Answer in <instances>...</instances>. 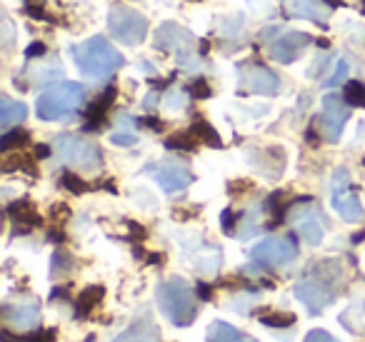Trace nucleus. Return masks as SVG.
I'll return each mask as SVG.
<instances>
[{
  "label": "nucleus",
  "instance_id": "393cba45",
  "mask_svg": "<svg viewBox=\"0 0 365 342\" xmlns=\"http://www.w3.org/2000/svg\"><path fill=\"white\" fill-rule=\"evenodd\" d=\"M343 100L350 108H365V86L360 81H350L343 88Z\"/></svg>",
  "mask_w": 365,
  "mask_h": 342
},
{
  "label": "nucleus",
  "instance_id": "cd10ccee",
  "mask_svg": "<svg viewBox=\"0 0 365 342\" xmlns=\"http://www.w3.org/2000/svg\"><path fill=\"white\" fill-rule=\"evenodd\" d=\"M260 322H263V325H268V327H290L295 322V315H293V312L273 310V312H263V315H260Z\"/></svg>",
  "mask_w": 365,
  "mask_h": 342
},
{
  "label": "nucleus",
  "instance_id": "a18cd8bd",
  "mask_svg": "<svg viewBox=\"0 0 365 342\" xmlns=\"http://www.w3.org/2000/svg\"><path fill=\"white\" fill-rule=\"evenodd\" d=\"M360 13H363V16H365V0H363V8H360Z\"/></svg>",
  "mask_w": 365,
  "mask_h": 342
},
{
  "label": "nucleus",
  "instance_id": "9b49d317",
  "mask_svg": "<svg viewBox=\"0 0 365 342\" xmlns=\"http://www.w3.org/2000/svg\"><path fill=\"white\" fill-rule=\"evenodd\" d=\"M313 43V38L308 36V33L303 31H288L283 33L280 38H275L273 43H270V58L278 63H283V66H288V63H293L295 58L300 56V53L305 51V48Z\"/></svg>",
  "mask_w": 365,
  "mask_h": 342
},
{
  "label": "nucleus",
  "instance_id": "aec40b11",
  "mask_svg": "<svg viewBox=\"0 0 365 342\" xmlns=\"http://www.w3.org/2000/svg\"><path fill=\"white\" fill-rule=\"evenodd\" d=\"M293 16L308 18V21H313L315 26L328 28V13H323V8H320L318 3H313V0H295V3H293Z\"/></svg>",
  "mask_w": 365,
  "mask_h": 342
},
{
  "label": "nucleus",
  "instance_id": "ddd939ff",
  "mask_svg": "<svg viewBox=\"0 0 365 342\" xmlns=\"http://www.w3.org/2000/svg\"><path fill=\"white\" fill-rule=\"evenodd\" d=\"M245 90L250 93H260V95H275L280 90V81L270 68L265 66H253L240 76Z\"/></svg>",
  "mask_w": 365,
  "mask_h": 342
},
{
  "label": "nucleus",
  "instance_id": "f03ea898",
  "mask_svg": "<svg viewBox=\"0 0 365 342\" xmlns=\"http://www.w3.org/2000/svg\"><path fill=\"white\" fill-rule=\"evenodd\" d=\"M158 307L178 327L193 325V320L198 317V302L193 290L180 277H170L158 287Z\"/></svg>",
  "mask_w": 365,
  "mask_h": 342
},
{
  "label": "nucleus",
  "instance_id": "72a5a7b5",
  "mask_svg": "<svg viewBox=\"0 0 365 342\" xmlns=\"http://www.w3.org/2000/svg\"><path fill=\"white\" fill-rule=\"evenodd\" d=\"M190 95H193V98H200V100H205V98L213 95V90H210L208 83H205L203 78H200V81H195L193 86H190Z\"/></svg>",
  "mask_w": 365,
  "mask_h": 342
},
{
  "label": "nucleus",
  "instance_id": "7ed1b4c3",
  "mask_svg": "<svg viewBox=\"0 0 365 342\" xmlns=\"http://www.w3.org/2000/svg\"><path fill=\"white\" fill-rule=\"evenodd\" d=\"M73 58L78 71L88 78H108L123 66V56L101 36L88 38L86 43L73 48Z\"/></svg>",
  "mask_w": 365,
  "mask_h": 342
},
{
  "label": "nucleus",
  "instance_id": "b1692460",
  "mask_svg": "<svg viewBox=\"0 0 365 342\" xmlns=\"http://www.w3.org/2000/svg\"><path fill=\"white\" fill-rule=\"evenodd\" d=\"M28 140H31V133L23 130V128H13V130L3 133V138H0V150L11 152V150H16V147H23Z\"/></svg>",
  "mask_w": 365,
  "mask_h": 342
},
{
  "label": "nucleus",
  "instance_id": "ea45409f",
  "mask_svg": "<svg viewBox=\"0 0 365 342\" xmlns=\"http://www.w3.org/2000/svg\"><path fill=\"white\" fill-rule=\"evenodd\" d=\"M138 125H145V128H150V130H155V133L163 130V120H158V118H153V115H148V118H143V120H138Z\"/></svg>",
  "mask_w": 365,
  "mask_h": 342
},
{
  "label": "nucleus",
  "instance_id": "473e14b6",
  "mask_svg": "<svg viewBox=\"0 0 365 342\" xmlns=\"http://www.w3.org/2000/svg\"><path fill=\"white\" fill-rule=\"evenodd\" d=\"M185 103H188V93H185V90H173L170 95L165 98V105L173 108V110H178V108H185Z\"/></svg>",
  "mask_w": 365,
  "mask_h": 342
},
{
  "label": "nucleus",
  "instance_id": "0eeeda50",
  "mask_svg": "<svg viewBox=\"0 0 365 342\" xmlns=\"http://www.w3.org/2000/svg\"><path fill=\"white\" fill-rule=\"evenodd\" d=\"M330 190H333V207L338 210V215L348 222H360L363 220V202H360L358 192L350 185V172L345 167H338L333 172V182H330Z\"/></svg>",
  "mask_w": 365,
  "mask_h": 342
},
{
  "label": "nucleus",
  "instance_id": "2f4dec72",
  "mask_svg": "<svg viewBox=\"0 0 365 342\" xmlns=\"http://www.w3.org/2000/svg\"><path fill=\"white\" fill-rule=\"evenodd\" d=\"M345 76H348V63H345V61H338V63H335L333 76H330L328 81H325V86H328V88H335L338 83H343V81H345Z\"/></svg>",
  "mask_w": 365,
  "mask_h": 342
},
{
  "label": "nucleus",
  "instance_id": "4c0bfd02",
  "mask_svg": "<svg viewBox=\"0 0 365 342\" xmlns=\"http://www.w3.org/2000/svg\"><path fill=\"white\" fill-rule=\"evenodd\" d=\"M220 225H223L225 232H233V225H235L233 210H223V212H220Z\"/></svg>",
  "mask_w": 365,
  "mask_h": 342
},
{
  "label": "nucleus",
  "instance_id": "a19ab883",
  "mask_svg": "<svg viewBox=\"0 0 365 342\" xmlns=\"http://www.w3.org/2000/svg\"><path fill=\"white\" fill-rule=\"evenodd\" d=\"M198 295L203 297V300H210V295H213V290H210L208 282H200V285H198Z\"/></svg>",
  "mask_w": 365,
  "mask_h": 342
},
{
  "label": "nucleus",
  "instance_id": "37998d69",
  "mask_svg": "<svg viewBox=\"0 0 365 342\" xmlns=\"http://www.w3.org/2000/svg\"><path fill=\"white\" fill-rule=\"evenodd\" d=\"M320 3H323V6H328V8H338L343 0H320Z\"/></svg>",
  "mask_w": 365,
  "mask_h": 342
},
{
  "label": "nucleus",
  "instance_id": "a878e982",
  "mask_svg": "<svg viewBox=\"0 0 365 342\" xmlns=\"http://www.w3.org/2000/svg\"><path fill=\"white\" fill-rule=\"evenodd\" d=\"M165 147L168 150H182V152H193L195 147H198V140L193 138V133H178V135H173V138H168L165 140Z\"/></svg>",
  "mask_w": 365,
  "mask_h": 342
},
{
  "label": "nucleus",
  "instance_id": "f3484780",
  "mask_svg": "<svg viewBox=\"0 0 365 342\" xmlns=\"http://www.w3.org/2000/svg\"><path fill=\"white\" fill-rule=\"evenodd\" d=\"M158 327L150 320H135L128 330H123L110 342H158Z\"/></svg>",
  "mask_w": 365,
  "mask_h": 342
},
{
  "label": "nucleus",
  "instance_id": "f8f14e48",
  "mask_svg": "<svg viewBox=\"0 0 365 342\" xmlns=\"http://www.w3.org/2000/svg\"><path fill=\"white\" fill-rule=\"evenodd\" d=\"M3 322L6 327H18V330H33L41 322V305L33 300H21V302H8L3 305Z\"/></svg>",
  "mask_w": 365,
  "mask_h": 342
},
{
  "label": "nucleus",
  "instance_id": "c9c22d12",
  "mask_svg": "<svg viewBox=\"0 0 365 342\" xmlns=\"http://www.w3.org/2000/svg\"><path fill=\"white\" fill-rule=\"evenodd\" d=\"M51 217L56 222L68 220V217H71V207H68L66 202H56V205H53V210H51Z\"/></svg>",
  "mask_w": 365,
  "mask_h": 342
},
{
  "label": "nucleus",
  "instance_id": "9d476101",
  "mask_svg": "<svg viewBox=\"0 0 365 342\" xmlns=\"http://www.w3.org/2000/svg\"><path fill=\"white\" fill-rule=\"evenodd\" d=\"M145 172L163 187L165 192H180L193 182V172L188 170L185 165L180 162H173V160H163V162H153V165L145 167Z\"/></svg>",
  "mask_w": 365,
  "mask_h": 342
},
{
  "label": "nucleus",
  "instance_id": "79ce46f5",
  "mask_svg": "<svg viewBox=\"0 0 365 342\" xmlns=\"http://www.w3.org/2000/svg\"><path fill=\"white\" fill-rule=\"evenodd\" d=\"M51 155V147L48 145H36V157H48Z\"/></svg>",
  "mask_w": 365,
  "mask_h": 342
},
{
  "label": "nucleus",
  "instance_id": "39448f33",
  "mask_svg": "<svg viewBox=\"0 0 365 342\" xmlns=\"http://www.w3.org/2000/svg\"><path fill=\"white\" fill-rule=\"evenodd\" d=\"M56 155L61 157L66 165L81 167V170H96L103 162V152L91 140L73 133H63L56 138Z\"/></svg>",
  "mask_w": 365,
  "mask_h": 342
},
{
  "label": "nucleus",
  "instance_id": "412c9836",
  "mask_svg": "<svg viewBox=\"0 0 365 342\" xmlns=\"http://www.w3.org/2000/svg\"><path fill=\"white\" fill-rule=\"evenodd\" d=\"M210 340L213 342H253L248 335H243L240 330H235L228 322H213L210 325Z\"/></svg>",
  "mask_w": 365,
  "mask_h": 342
},
{
  "label": "nucleus",
  "instance_id": "dca6fc26",
  "mask_svg": "<svg viewBox=\"0 0 365 342\" xmlns=\"http://www.w3.org/2000/svg\"><path fill=\"white\" fill-rule=\"evenodd\" d=\"M115 95H118V90L110 86V88H106V93H103L101 98H96V103L86 110V120H88L86 130H98V128H101V123L106 120L108 108L115 103Z\"/></svg>",
  "mask_w": 365,
  "mask_h": 342
},
{
  "label": "nucleus",
  "instance_id": "6ab92c4d",
  "mask_svg": "<svg viewBox=\"0 0 365 342\" xmlns=\"http://www.w3.org/2000/svg\"><path fill=\"white\" fill-rule=\"evenodd\" d=\"M28 115V108L23 105V103H13L11 98H0V128L3 130H11L13 125H18V123H23Z\"/></svg>",
  "mask_w": 365,
  "mask_h": 342
},
{
  "label": "nucleus",
  "instance_id": "2eb2a0df",
  "mask_svg": "<svg viewBox=\"0 0 365 342\" xmlns=\"http://www.w3.org/2000/svg\"><path fill=\"white\" fill-rule=\"evenodd\" d=\"M293 222H295L298 235L303 237L308 245H320V240H323V235H325V217L320 215L318 210L298 212V215H293Z\"/></svg>",
  "mask_w": 365,
  "mask_h": 342
},
{
  "label": "nucleus",
  "instance_id": "c756f323",
  "mask_svg": "<svg viewBox=\"0 0 365 342\" xmlns=\"http://www.w3.org/2000/svg\"><path fill=\"white\" fill-rule=\"evenodd\" d=\"M73 270V257L68 255L66 250H58L56 255H53V277H58V272H68Z\"/></svg>",
  "mask_w": 365,
  "mask_h": 342
},
{
  "label": "nucleus",
  "instance_id": "20e7f679",
  "mask_svg": "<svg viewBox=\"0 0 365 342\" xmlns=\"http://www.w3.org/2000/svg\"><path fill=\"white\" fill-rule=\"evenodd\" d=\"M83 100H86V90H83L81 83L66 81V83H56L46 93H41L36 103V110L41 120L56 123L73 115L83 105Z\"/></svg>",
  "mask_w": 365,
  "mask_h": 342
},
{
  "label": "nucleus",
  "instance_id": "1a4fd4ad",
  "mask_svg": "<svg viewBox=\"0 0 365 342\" xmlns=\"http://www.w3.org/2000/svg\"><path fill=\"white\" fill-rule=\"evenodd\" d=\"M350 118V105L343 100L340 95H325L323 98V113H320L318 123H320V133L328 142H338L343 135V128Z\"/></svg>",
  "mask_w": 365,
  "mask_h": 342
},
{
  "label": "nucleus",
  "instance_id": "58836bf2",
  "mask_svg": "<svg viewBox=\"0 0 365 342\" xmlns=\"http://www.w3.org/2000/svg\"><path fill=\"white\" fill-rule=\"evenodd\" d=\"M46 56V46L43 43H31V46L26 48V58H43Z\"/></svg>",
  "mask_w": 365,
  "mask_h": 342
},
{
  "label": "nucleus",
  "instance_id": "4468645a",
  "mask_svg": "<svg viewBox=\"0 0 365 342\" xmlns=\"http://www.w3.org/2000/svg\"><path fill=\"white\" fill-rule=\"evenodd\" d=\"M193 46V36L185 28L175 26V23H163L155 33V48L160 51H173V53H185Z\"/></svg>",
  "mask_w": 365,
  "mask_h": 342
},
{
  "label": "nucleus",
  "instance_id": "6e6552de",
  "mask_svg": "<svg viewBox=\"0 0 365 342\" xmlns=\"http://www.w3.org/2000/svg\"><path fill=\"white\" fill-rule=\"evenodd\" d=\"M250 257L265 267H283L298 257V245L293 237H268L250 247Z\"/></svg>",
  "mask_w": 365,
  "mask_h": 342
},
{
  "label": "nucleus",
  "instance_id": "4be33fe9",
  "mask_svg": "<svg viewBox=\"0 0 365 342\" xmlns=\"http://www.w3.org/2000/svg\"><path fill=\"white\" fill-rule=\"evenodd\" d=\"M103 295H106V287H103V285L86 287V290L81 292V297H78V315H83V317L91 315V312L101 305Z\"/></svg>",
  "mask_w": 365,
  "mask_h": 342
},
{
  "label": "nucleus",
  "instance_id": "f257e3e1",
  "mask_svg": "<svg viewBox=\"0 0 365 342\" xmlns=\"http://www.w3.org/2000/svg\"><path fill=\"white\" fill-rule=\"evenodd\" d=\"M340 270L338 262L333 260H323L315 262V267L303 277V280L295 282L293 292L310 312H320L328 305H333V300L338 297V282H340Z\"/></svg>",
  "mask_w": 365,
  "mask_h": 342
},
{
  "label": "nucleus",
  "instance_id": "5701e85b",
  "mask_svg": "<svg viewBox=\"0 0 365 342\" xmlns=\"http://www.w3.org/2000/svg\"><path fill=\"white\" fill-rule=\"evenodd\" d=\"M190 133H193L195 140L203 142V145H208V147H223V140H220V135L215 133V128L210 125V123L195 120L193 128H190Z\"/></svg>",
  "mask_w": 365,
  "mask_h": 342
},
{
  "label": "nucleus",
  "instance_id": "e433bc0d",
  "mask_svg": "<svg viewBox=\"0 0 365 342\" xmlns=\"http://www.w3.org/2000/svg\"><path fill=\"white\" fill-rule=\"evenodd\" d=\"M110 140H113V145L130 147V145H135V142H138V138H135V135H130V133H115V135H113Z\"/></svg>",
  "mask_w": 365,
  "mask_h": 342
},
{
  "label": "nucleus",
  "instance_id": "c85d7f7f",
  "mask_svg": "<svg viewBox=\"0 0 365 342\" xmlns=\"http://www.w3.org/2000/svg\"><path fill=\"white\" fill-rule=\"evenodd\" d=\"M28 170L31 175H36V162H33V157H26V155H16V157H6V162H3V170L11 172V170Z\"/></svg>",
  "mask_w": 365,
  "mask_h": 342
},
{
  "label": "nucleus",
  "instance_id": "bb28decb",
  "mask_svg": "<svg viewBox=\"0 0 365 342\" xmlns=\"http://www.w3.org/2000/svg\"><path fill=\"white\" fill-rule=\"evenodd\" d=\"M61 185L66 187L68 192H73V195H83V192L91 190V185H88L81 175H76V172H71V170H66L61 175Z\"/></svg>",
  "mask_w": 365,
  "mask_h": 342
},
{
  "label": "nucleus",
  "instance_id": "423d86ee",
  "mask_svg": "<svg viewBox=\"0 0 365 342\" xmlns=\"http://www.w3.org/2000/svg\"><path fill=\"white\" fill-rule=\"evenodd\" d=\"M108 28H110L113 38L120 41L123 46H138L148 36V18L133 8L118 6L108 16Z\"/></svg>",
  "mask_w": 365,
  "mask_h": 342
},
{
  "label": "nucleus",
  "instance_id": "a211bd4d",
  "mask_svg": "<svg viewBox=\"0 0 365 342\" xmlns=\"http://www.w3.org/2000/svg\"><path fill=\"white\" fill-rule=\"evenodd\" d=\"M8 217H11L16 225H23L28 230V227H38L41 225V215H38L36 205H33L31 200H16L8 205Z\"/></svg>",
  "mask_w": 365,
  "mask_h": 342
},
{
  "label": "nucleus",
  "instance_id": "c03bdc74",
  "mask_svg": "<svg viewBox=\"0 0 365 342\" xmlns=\"http://www.w3.org/2000/svg\"><path fill=\"white\" fill-rule=\"evenodd\" d=\"M208 41H200V48H198V51H200V56H205V53H208Z\"/></svg>",
  "mask_w": 365,
  "mask_h": 342
},
{
  "label": "nucleus",
  "instance_id": "7c9ffc66",
  "mask_svg": "<svg viewBox=\"0 0 365 342\" xmlns=\"http://www.w3.org/2000/svg\"><path fill=\"white\" fill-rule=\"evenodd\" d=\"M26 13L33 18V21H46V23H56V18L48 16V11L43 6H38V3H33V0H26Z\"/></svg>",
  "mask_w": 365,
  "mask_h": 342
},
{
  "label": "nucleus",
  "instance_id": "f704fd0d",
  "mask_svg": "<svg viewBox=\"0 0 365 342\" xmlns=\"http://www.w3.org/2000/svg\"><path fill=\"white\" fill-rule=\"evenodd\" d=\"M303 342H338L335 340L330 332H325V330H310L308 335H305V340Z\"/></svg>",
  "mask_w": 365,
  "mask_h": 342
}]
</instances>
